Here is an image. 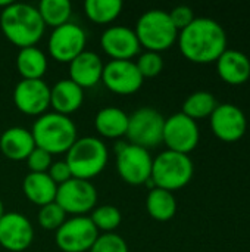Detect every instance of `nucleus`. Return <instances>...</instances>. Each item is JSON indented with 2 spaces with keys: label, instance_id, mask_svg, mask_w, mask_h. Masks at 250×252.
I'll list each match as a JSON object with an SVG mask.
<instances>
[{
  "label": "nucleus",
  "instance_id": "c85d7f7f",
  "mask_svg": "<svg viewBox=\"0 0 250 252\" xmlns=\"http://www.w3.org/2000/svg\"><path fill=\"white\" fill-rule=\"evenodd\" d=\"M88 217L93 221V224L96 226V229L102 230L105 233H113V230H116L119 227L121 220H122L121 211L113 205L96 207L90 213Z\"/></svg>",
  "mask_w": 250,
  "mask_h": 252
},
{
  "label": "nucleus",
  "instance_id": "b1692460",
  "mask_svg": "<svg viewBox=\"0 0 250 252\" xmlns=\"http://www.w3.org/2000/svg\"><path fill=\"white\" fill-rule=\"evenodd\" d=\"M47 65V56L41 49L35 46L19 49L16 56V69L22 80H43Z\"/></svg>",
  "mask_w": 250,
  "mask_h": 252
},
{
  "label": "nucleus",
  "instance_id": "cd10ccee",
  "mask_svg": "<svg viewBox=\"0 0 250 252\" xmlns=\"http://www.w3.org/2000/svg\"><path fill=\"white\" fill-rule=\"evenodd\" d=\"M217 99L209 92H194L183 103V114L192 120H202L211 117L217 108Z\"/></svg>",
  "mask_w": 250,
  "mask_h": 252
},
{
  "label": "nucleus",
  "instance_id": "2f4dec72",
  "mask_svg": "<svg viewBox=\"0 0 250 252\" xmlns=\"http://www.w3.org/2000/svg\"><path fill=\"white\" fill-rule=\"evenodd\" d=\"M88 252H130L127 242L116 233L99 235L94 245Z\"/></svg>",
  "mask_w": 250,
  "mask_h": 252
},
{
  "label": "nucleus",
  "instance_id": "393cba45",
  "mask_svg": "<svg viewBox=\"0 0 250 252\" xmlns=\"http://www.w3.org/2000/svg\"><path fill=\"white\" fill-rule=\"evenodd\" d=\"M146 208L153 220L168 221L177 213V201L172 192L155 188L147 195Z\"/></svg>",
  "mask_w": 250,
  "mask_h": 252
},
{
  "label": "nucleus",
  "instance_id": "ddd939ff",
  "mask_svg": "<svg viewBox=\"0 0 250 252\" xmlns=\"http://www.w3.org/2000/svg\"><path fill=\"white\" fill-rule=\"evenodd\" d=\"M143 81L144 78L133 61H109L103 66L102 83L115 94H134L141 89Z\"/></svg>",
  "mask_w": 250,
  "mask_h": 252
},
{
  "label": "nucleus",
  "instance_id": "6e6552de",
  "mask_svg": "<svg viewBox=\"0 0 250 252\" xmlns=\"http://www.w3.org/2000/svg\"><path fill=\"white\" fill-rule=\"evenodd\" d=\"M164 126L165 118L159 111L143 106L128 117V130L125 136L131 145H137L144 149L155 148L162 143Z\"/></svg>",
  "mask_w": 250,
  "mask_h": 252
},
{
  "label": "nucleus",
  "instance_id": "5701e85b",
  "mask_svg": "<svg viewBox=\"0 0 250 252\" xmlns=\"http://www.w3.org/2000/svg\"><path fill=\"white\" fill-rule=\"evenodd\" d=\"M128 114L115 106H106L100 109L94 118V127L97 133L106 139H119L127 134Z\"/></svg>",
  "mask_w": 250,
  "mask_h": 252
},
{
  "label": "nucleus",
  "instance_id": "1a4fd4ad",
  "mask_svg": "<svg viewBox=\"0 0 250 252\" xmlns=\"http://www.w3.org/2000/svg\"><path fill=\"white\" fill-rule=\"evenodd\" d=\"M99 238V230L88 216H75L56 230L55 242L62 252H88Z\"/></svg>",
  "mask_w": 250,
  "mask_h": 252
},
{
  "label": "nucleus",
  "instance_id": "9b49d317",
  "mask_svg": "<svg viewBox=\"0 0 250 252\" xmlns=\"http://www.w3.org/2000/svg\"><path fill=\"white\" fill-rule=\"evenodd\" d=\"M85 44L87 35L84 30L69 21L52 31L49 37V53L56 62L71 63L85 50Z\"/></svg>",
  "mask_w": 250,
  "mask_h": 252
},
{
  "label": "nucleus",
  "instance_id": "a211bd4d",
  "mask_svg": "<svg viewBox=\"0 0 250 252\" xmlns=\"http://www.w3.org/2000/svg\"><path fill=\"white\" fill-rule=\"evenodd\" d=\"M103 66L105 63L97 53L84 50L69 63V80L80 86L83 90L91 89L99 81H102Z\"/></svg>",
  "mask_w": 250,
  "mask_h": 252
},
{
  "label": "nucleus",
  "instance_id": "9d476101",
  "mask_svg": "<svg viewBox=\"0 0 250 252\" xmlns=\"http://www.w3.org/2000/svg\"><path fill=\"white\" fill-rule=\"evenodd\" d=\"M55 202L65 211V214L87 216L96 208L97 190L91 182L72 177L66 183L57 186Z\"/></svg>",
  "mask_w": 250,
  "mask_h": 252
},
{
  "label": "nucleus",
  "instance_id": "f257e3e1",
  "mask_svg": "<svg viewBox=\"0 0 250 252\" xmlns=\"http://www.w3.org/2000/svg\"><path fill=\"white\" fill-rule=\"evenodd\" d=\"M177 41L184 58L196 63L217 62L227 50L224 28L211 18H194L189 27L178 32Z\"/></svg>",
  "mask_w": 250,
  "mask_h": 252
},
{
  "label": "nucleus",
  "instance_id": "e433bc0d",
  "mask_svg": "<svg viewBox=\"0 0 250 252\" xmlns=\"http://www.w3.org/2000/svg\"><path fill=\"white\" fill-rule=\"evenodd\" d=\"M3 214H4V205H3V202L0 199V219L3 217Z\"/></svg>",
  "mask_w": 250,
  "mask_h": 252
},
{
  "label": "nucleus",
  "instance_id": "a878e982",
  "mask_svg": "<svg viewBox=\"0 0 250 252\" xmlns=\"http://www.w3.org/2000/svg\"><path fill=\"white\" fill-rule=\"evenodd\" d=\"M87 18L97 25L112 24L122 12V1L119 0H87L84 3Z\"/></svg>",
  "mask_w": 250,
  "mask_h": 252
},
{
  "label": "nucleus",
  "instance_id": "c756f323",
  "mask_svg": "<svg viewBox=\"0 0 250 252\" xmlns=\"http://www.w3.org/2000/svg\"><path fill=\"white\" fill-rule=\"evenodd\" d=\"M66 220V214L65 211L56 204H47L44 207H40L38 211V224L44 229V230H57Z\"/></svg>",
  "mask_w": 250,
  "mask_h": 252
},
{
  "label": "nucleus",
  "instance_id": "72a5a7b5",
  "mask_svg": "<svg viewBox=\"0 0 250 252\" xmlns=\"http://www.w3.org/2000/svg\"><path fill=\"white\" fill-rule=\"evenodd\" d=\"M168 13H169V18H171L174 27L178 30V32L181 30H184L186 27H189L194 19V13L189 6H177Z\"/></svg>",
  "mask_w": 250,
  "mask_h": 252
},
{
  "label": "nucleus",
  "instance_id": "7ed1b4c3",
  "mask_svg": "<svg viewBox=\"0 0 250 252\" xmlns=\"http://www.w3.org/2000/svg\"><path fill=\"white\" fill-rule=\"evenodd\" d=\"M31 134L35 146L50 155L66 154L78 139L74 121L57 112H46L37 117L32 124Z\"/></svg>",
  "mask_w": 250,
  "mask_h": 252
},
{
  "label": "nucleus",
  "instance_id": "6ab92c4d",
  "mask_svg": "<svg viewBox=\"0 0 250 252\" xmlns=\"http://www.w3.org/2000/svg\"><path fill=\"white\" fill-rule=\"evenodd\" d=\"M84 102V90L69 78H63L50 87V106L53 112L69 117L77 112Z\"/></svg>",
  "mask_w": 250,
  "mask_h": 252
},
{
  "label": "nucleus",
  "instance_id": "423d86ee",
  "mask_svg": "<svg viewBox=\"0 0 250 252\" xmlns=\"http://www.w3.org/2000/svg\"><path fill=\"white\" fill-rule=\"evenodd\" d=\"M193 161L186 154L165 151L153 159L152 177L155 188L169 192L184 188L193 177Z\"/></svg>",
  "mask_w": 250,
  "mask_h": 252
},
{
  "label": "nucleus",
  "instance_id": "f3484780",
  "mask_svg": "<svg viewBox=\"0 0 250 252\" xmlns=\"http://www.w3.org/2000/svg\"><path fill=\"white\" fill-rule=\"evenodd\" d=\"M211 127L217 137L224 142H236L245 133L248 127L245 112L233 103L217 105L211 115Z\"/></svg>",
  "mask_w": 250,
  "mask_h": 252
},
{
  "label": "nucleus",
  "instance_id": "c9c22d12",
  "mask_svg": "<svg viewBox=\"0 0 250 252\" xmlns=\"http://www.w3.org/2000/svg\"><path fill=\"white\" fill-rule=\"evenodd\" d=\"M13 1H10V0H0V9L3 10V9H6L7 6H10Z\"/></svg>",
  "mask_w": 250,
  "mask_h": 252
},
{
  "label": "nucleus",
  "instance_id": "bb28decb",
  "mask_svg": "<svg viewBox=\"0 0 250 252\" xmlns=\"http://www.w3.org/2000/svg\"><path fill=\"white\" fill-rule=\"evenodd\" d=\"M37 9L44 27H50L53 30L68 24L72 15V6L68 0H43Z\"/></svg>",
  "mask_w": 250,
  "mask_h": 252
},
{
  "label": "nucleus",
  "instance_id": "0eeeda50",
  "mask_svg": "<svg viewBox=\"0 0 250 252\" xmlns=\"http://www.w3.org/2000/svg\"><path fill=\"white\" fill-rule=\"evenodd\" d=\"M115 154L116 171L125 183L140 186L150 180L153 158L149 154V149L125 142H116Z\"/></svg>",
  "mask_w": 250,
  "mask_h": 252
},
{
  "label": "nucleus",
  "instance_id": "2eb2a0df",
  "mask_svg": "<svg viewBox=\"0 0 250 252\" xmlns=\"http://www.w3.org/2000/svg\"><path fill=\"white\" fill-rule=\"evenodd\" d=\"M34 241L31 221L19 213H4L0 219V247L9 252H24Z\"/></svg>",
  "mask_w": 250,
  "mask_h": 252
},
{
  "label": "nucleus",
  "instance_id": "20e7f679",
  "mask_svg": "<svg viewBox=\"0 0 250 252\" xmlns=\"http://www.w3.org/2000/svg\"><path fill=\"white\" fill-rule=\"evenodd\" d=\"M65 162L72 177L90 182L105 170L108 164V148L100 139L93 136L77 139L66 152Z\"/></svg>",
  "mask_w": 250,
  "mask_h": 252
},
{
  "label": "nucleus",
  "instance_id": "412c9836",
  "mask_svg": "<svg viewBox=\"0 0 250 252\" xmlns=\"http://www.w3.org/2000/svg\"><path fill=\"white\" fill-rule=\"evenodd\" d=\"M217 69L224 81L233 86H239L249 80L250 59L240 50L227 49L217 59Z\"/></svg>",
  "mask_w": 250,
  "mask_h": 252
},
{
  "label": "nucleus",
  "instance_id": "dca6fc26",
  "mask_svg": "<svg viewBox=\"0 0 250 252\" xmlns=\"http://www.w3.org/2000/svg\"><path fill=\"white\" fill-rule=\"evenodd\" d=\"M100 47L111 61H131L141 49L134 30L124 25L108 27L102 32Z\"/></svg>",
  "mask_w": 250,
  "mask_h": 252
},
{
  "label": "nucleus",
  "instance_id": "4468645a",
  "mask_svg": "<svg viewBox=\"0 0 250 252\" xmlns=\"http://www.w3.org/2000/svg\"><path fill=\"white\" fill-rule=\"evenodd\" d=\"M13 103L22 114L40 117L50 106V87L43 80H21L13 89Z\"/></svg>",
  "mask_w": 250,
  "mask_h": 252
},
{
  "label": "nucleus",
  "instance_id": "473e14b6",
  "mask_svg": "<svg viewBox=\"0 0 250 252\" xmlns=\"http://www.w3.org/2000/svg\"><path fill=\"white\" fill-rule=\"evenodd\" d=\"M29 168V173H47L52 165V155L40 148L35 146V149L29 154V157L25 159Z\"/></svg>",
  "mask_w": 250,
  "mask_h": 252
},
{
  "label": "nucleus",
  "instance_id": "4be33fe9",
  "mask_svg": "<svg viewBox=\"0 0 250 252\" xmlns=\"http://www.w3.org/2000/svg\"><path fill=\"white\" fill-rule=\"evenodd\" d=\"M22 190L31 204L44 207L55 202L57 185L49 177L47 173H28L24 179Z\"/></svg>",
  "mask_w": 250,
  "mask_h": 252
},
{
  "label": "nucleus",
  "instance_id": "7c9ffc66",
  "mask_svg": "<svg viewBox=\"0 0 250 252\" xmlns=\"http://www.w3.org/2000/svg\"><path fill=\"white\" fill-rule=\"evenodd\" d=\"M137 69L140 71L143 78H153L159 75L164 69V59L161 53L156 52H144L139 55V59L136 62Z\"/></svg>",
  "mask_w": 250,
  "mask_h": 252
},
{
  "label": "nucleus",
  "instance_id": "f8f14e48",
  "mask_svg": "<svg viewBox=\"0 0 250 252\" xmlns=\"http://www.w3.org/2000/svg\"><path fill=\"white\" fill-rule=\"evenodd\" d=\"M199 137L200 131L197 123L183 112L165 118L162 142L168 146V151L189 155L197 146Z\"/></svg>",
  "mask_w": 250,
  "mask_h": 252
},
{
  "label": "nucleus",
  "instance_id": "39448f33",
  "mask_svg": "<svg viewBox=\"0 0 250 252\" xmlns=\"http://www.w3.org/2000/svg\"><path fill=\"white\" fill-rule=\"evenodd\" d=\"M134 32L141 47L156 53L168 50L178 38V30L174 27L169 13L162 9L144 12L139 18Z\"/></svg>",
  "mask_w": 250,
  "mask_h": 252
},
{
  "label": "nucleus",
  "instance_id": "f03ea898",
  "mask_svg": "<svg viewBox=\"0 0 250 252\" xmlns=\"http://www.w3.org/2000/svg\"><path fill=\"white\" fill-rule=\"evenodd\" d=\"M0 28L3 35L19 49L35 46L46 30L35 6L15 1L0 12Z\"/></svg>",
  "mask_w": 250,
  "mask_h": 252
},
{
  "label": "nucleus",
  "instance_id": "f704fd0d",
  "mask_svg": "<svg viewBox=\"0 0 250 252\" xmlns=\"http://www.w3.org/2000/svg\"><path fill=\"white\" fill-rule=\"evenodd\" d=\"M47 174H49V177H50L57 186H60V185H63V183H66L68 180L72 179L71 170H69V167H68V164H66L65 161L52 162V165H50Z\"/></svg>",
  "mask_w": 250,
  "mask_h": 252
},
{
  "label": "nucleus",
  "instance_id": "aec40b11",
  "mask_svg": "<svg viewBox=\"0 0 250 252\" xmlns=\"http://www.w3.org/2000/svg\"><path fill=\"white\" fill-rule=\"evenodd\" d=\"M35 149L31 130L24 127H9L0 136V151L12 161H25Z\"/></svg>",
  "mask_w": 250,
  "mask_h": 252
}]
</instances>
